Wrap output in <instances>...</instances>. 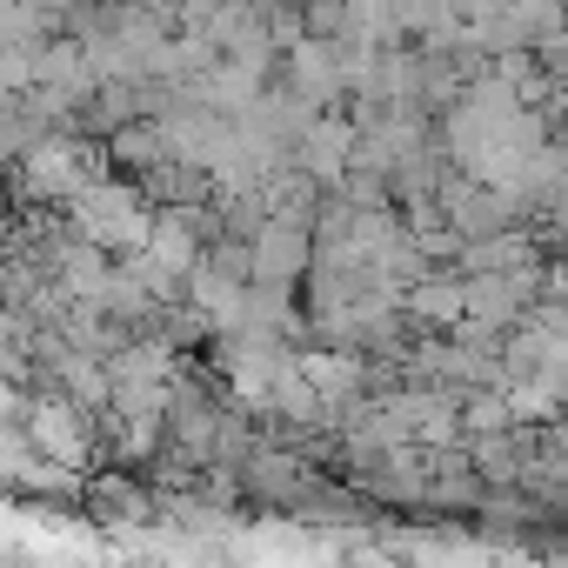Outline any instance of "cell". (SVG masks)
<instances>
[{
  "instance_id": "6da1fadb",
  "label": "cell",
  "mask_w": 568,
  "mask_h": 568,
  "mask_svg": "<svg viewBox=\"0 0 568 568\" xmlns=\"http://www.w3.org/2000/svg\"><path fill=\"white\" fill-rule=\"evenodd\" d=\"M68 201H74V227H81V241H94L101 254H108V247L134 254V247L148 241V221H154V214L141 207L134 187H74Z\"/></svg>"
},
{
  "instance_id": "7a4b0ae2",
  "label": "cell",
  "mask_w": 568,
  "mask_h": 568,
  "mask_svg": "<svg viewBox=\"0 0 568 568\" xmlns=\"http://www.w3.org/2000/svg\"><path fill=\"white\" fill-rule=\"evenodd\" d=\"M21 168H28V194L34 201H68L74 187H88L94 174V154L81 141H54V134H34L21 148Z\"/></svg>"
},
{
  "instance_id": "3957f363",
  "label": "cell",
  "mask_w": 568,
  "mask_h": 568,
  "mask_svg": "<svg viewBox=\"0 0 568 568\" xmlns=\"http://www.w3.org/2000/svg\"><path fill=\"white\" fill-rule=\"evenodd\" d=\"M308 267V227L288 214H267L261 234L247 241V281H267V288H288Z\"/></svg>"
},
{
  "instance_id": "277c9868",
  "label": "cell",
  "mask_w": 568,
  "mask_h": 568,
  "mask_svg": "<svg viewBox=\"0 0 568 568\" xmlns=\"http://www.w3.org/2000/svg\"><path fill=\"white\" fill-rule=\"evenodd\" d=\"M21 415H28L34 455H48V462H61V468H81V462H88V408L48 395V402H21Z\"/></svg>"
},
{
  "instance_id": "5b68a950",
  "label": "cell",
  "mask_w": 568,
  "mask_h": 568,
  "mask_svg": "<svg viewBox=\"0 0 568 568\" xmlns=\"http://www.w3.org/2000/svg\"><path fill=\"white\" fill-rule=\"evenodd\" d=\"M141 254H148L154 267H168V274H187V267L201 261L194 214H187V207H168V214H154V221H148V241H141Z\"/></svg>"
},
{
  "instance_id": "8992f818",
  "label": "cell",
  "mask_w": 568,
  "mask_h": 568,
  "mask_svg": "<svg viewBox=\"0 0 568 568\" xmlns=\"http://www.w3.org/2000/svg\"><path fill=\"white\" fill-rule=\"evenodd\" d=\"M295 368H302V382H308L328 408H348L355 388H362V362L342 355V348H308V355H295Z\"/></svg>"
},
{
  "instance_id": "52a82bcc",
  "label": "cell",
  "mask_w": 568,
  "mask_h": 568,
  "mask_svg": "<svg viewBox=\"0 0 568 568\" xmlns=\"http://www.w3.org/2000/svg\"><path fill=\"white\" fill-rule=\"evenodd\" d=\"M408 315L435 322V328H462V281H415V288H408Z\"/></svg>"
},
{
  "instance_id": "ba28073f",
  "label": "cell",
  "mask_w": 568,
  "mask_h": 568,
  "mask_svg": "<svg viewBox=\"0 0 568 568\" xmlns=\"http://www.w3.org/2000/svg\"><path fill=\"white\" fill-rule=\"evenodd\" d=\"M108 154H114L121 168H141V174H148V168L168 161V134H161V121H148V128H121Z\"/></svg>"
},
{
  "instance_id": "9c48e42d",
  "label": "cell",
  "mask_w": 568,
  "mask_h": 568,
  "mask_svg": "<svg viewBox=\"0 0 568 568\" xmlns=\"http://www.w3.org/2000/svg\"><path fill=\"white\" fill-rule=\"evenodd\" d=\"M181 8H187V21H201V14H214V8H221V0H181Z\"/></svg>"
},
{
  "instance_id": "30bf717a",
  "label": "cell",
  "mask_w": 568,
  "mask_h": 568,
  "mask_svg": "<svg viewBox=\"0 0 568 568\" xmlns=\"http://www.w3.org/2000/svg\"><path fill=\"white\" fill-rule=\"evenodd\" d=\"M0 241H8V221H0Z\"/></svg>"
}]
</instances>
